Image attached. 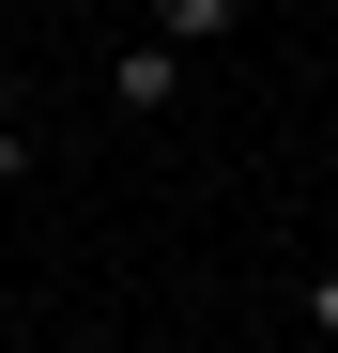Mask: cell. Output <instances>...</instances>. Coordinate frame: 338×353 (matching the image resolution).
<instances>
[{
	"instance_id": "1",
	"label": "cell",
	"mask_w": 338,
	"mask_h": 353,
	"mask_svg": "<svg viewBox=\"0 0 338 353\" xmlns=\"http://www.w3.org/2000/svg\"><path fill=\"white\" fill-rule=\"evenodd\" d=\"M108 108H123V123H169V108H185V46L123 31V46H108Z\"/></svg>"
},
{
	"instance_id": "3",
	"label": "cell",
	"mask_w": 338,
	"mask_h": 353,
	"mask_svg": "<svg viewBox=\"0 0 338 353\" xmlns=\"http://www.w3.org/2000/svg\"><path fill=\"white\" fill-rule=\"evenodd\" d=\"M308 323H323V353H338V261H323V276H308Z\"/></svg>"
},
{
	"instance_id": "2",
	"label": "cell",
	"mask_w": 338,
	"mask_h": 353,
	"mask_svg": "<svg viewBox=\"0 0 338 353\" xmlns=\"http://www.w3.org/2000/svg\"><path fill=\"white\" fill-rule=\"evenodd\" d=\"M139 31H154V46H185V62H215V46L246 31V0H154Z\"/></svg>"
},
{
	"instance_id": "4",
	"label": "cell",
	"mask_w": 338,
	"mask_h": 353,
	"mask_svg": "<svg viewBox=\"0 0 338 353\" xmlns=\"http://www.w3.org/2000/svg\"><path fill=\"white\" fill-rule=\"evenodd\" d=\"M0 353H31V307H16V276H0Z\"/></svg>"
}]
</instances>
